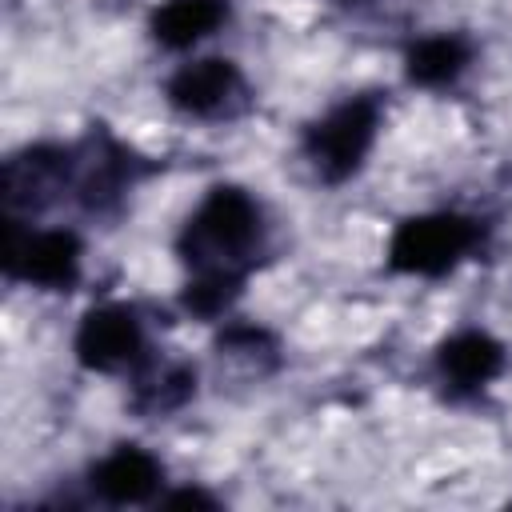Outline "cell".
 Listing matches in <instances>:
<instances>
[{
  "mask_svg": "<svg viewBox=\"0 0 512 512\" xmlns=\"http://www.w3.org/2000/svg\"><path fill=\"white\" fill-rule=\"evenodd\" d=\"M384 112H388L384 92L364 88L340 96L320 116H312L300 128V156L312 168V176L328 188H340L352 176H360L384 132Z\"/></svg>",
  "mask_w": 512,
  "mask_h": 512,
  "instance_id": "7a4b0ae2",
  "label": "cell"
},
{
  "mask_svg": "<svg viewBox=\"0 0 512 512\" xmlns=\"http://www.w3.org/2000/svg\"><path fill=\"white\" fill-rule=\"evenodd\" d=\"M156 504H160V508H220V500H216L212 492L192 488V484H184V488H164V496H160Z\"/></svg>",
  "mask_w": 512,
  "mask_h": 512,
  "instance_id": "9a60e30c",
  "label": "cell"
},
{
  "mask_svg": "<svg viewBox=\"0 0 512 512\" xmlns=\"http://www.w3.org/2000/svg\"><path fill=\"white\" fill-rule=\"evenodd\" d=\"M80 148L76 140L20 144L0 164V208L4 220H40L48 208L72 200Z\"/></svg>",
  "mask_w": 512,
  "mask_h": 512,
  "instance_id": "5b68a950",
  "label": "cell"
},
{
  "mask_svg": "<svg viewBox=\"0 0 512 512\" xmlns=\"http://www.w3.org/2000/svg\"><path fill=\"white\" fill-rule=\"evenodd\" d=\"M0 268L12 284L36 292H72L84 280V240L68 224L4 220Z\"/></svg>",
  "mask_w": 512,
  "mask_h": 512,
  "instance_id": "277c9868",
  "label": "cell"
},
{
  "mask_svg": "<svg viewBox=\"0 0 512 512\" xmlns=\"http://www.w3.org/2000/svg\"><path fill=\"white\" fill-rule=\"evenodd\" d=\"M232 20V0H160L148 16V40L160 52H192Z\"/></svg>",
  "mask_w": 512,
  "mask_h": 512,
  "instance_id": "7c38bea8",
  "label": "cell"
},
{
  "mask_svg": "<svg viewBox=\"0 0 512 512\" xmlns=\"http://www.w3.org/2000/svg\"><path fill=\"white\" fill-rule=\"evenodd\" d=\"M432 372L452 400H476L508 372V344L488 328H456L436 344Z\"/></svg>",
  "mask_w": 512,
  "mask_h": 512,
  "instance_id": "9c48e42d",
  "label": "cell"
},
{
  "mask_svg": "<svg viewBox=\"0 0 512 512\" xmlns=\"http://www.w3.org/2000/svg\"><path fill=\"white\" fill-rule=\"evenodd\" d=\"M76 148H80V164H76L72 204H80L88 216L116 212L148 172L144 156H136L124 140H116L104 128H92L84 140H76Z\"/></svg>",
  "mask_w": 512,
  "mask_h": 512,
  "instance_id": "ba28073f",
  "label": "cell"
},
{
  "mask_svg": "<svg viewBox=\"0 0 512 512\" xmlns=\"http://www.w3.org/2000/svg\"><path fill=\"white\" fill-rule=\"evenodd\" d=\"M476 60V44L464 32H424L404 48V80L424 92H444L464 80V72Z\"/></svg>",
  "mask_w": 512,
  "mask_h": 512,
  "instance_id": "8fae6325",
  "label": "cell"
},
{
  "mask_svg": "<svg viewBox=\"0 0 512 512\" xmlns=\"http://www.w3.org/2000/svg\"><path fill=\"white\" fill-rule=\"evenodd\" d=\"M72 356L92 376H136L152 360V340L140 308L124 300L92 304L72 332Z\"/></svg>",
  "mask_w": 512,
  "mask_h": 512,
  "instance_id": "8992f818",
  "label": "cell"
},
{
  "mask_svg": "<svg viewBox=\"0 0 512 512\" xmlns=\"http://www.w3.org/2000/svg\"><path fill=\"white\" fill-rule=\"evenodd\" d=\"M164 104L184 120L220 124L252 108V84L232 56H192L164 76Z\"/></svg>",
  "mask_w": 512,
  "mask_h": 512,
  "instance_id": "52a82bcc",
  "label": "cell"
},
{
  "mask_svg": "<svg viewBox=\"0 0 512 512\" xmlns=\"http://www.w3.org/2000/svg\"><path fill=\"white\" fill-rule=\"evenodd\" d=\"M268 244L272 224L260 196L232 180L208 184L180 220L172 244L184 268L180 308L196 320H224L268 256Z\"/></svg>",
  "mask_w": 512,
  "mask_h": 512,
  "instance_id": "6da1fadb",
  "label": "cell"
},
{
  "mask_svg": "<svg viewBox=\"0 0 512 512\" xmlns=\"http://www.w3.org/2000/svg\"><path fill=\"white\" fill-rule=\"evenodd\" d=\"M196 368L184 360H148L136 376H128V408L144 420H164L176 416L196 400Z\"/></svg>",
  "mask_w": 512,
  "mask_h": 512,
  "instance_id": "4fadbf2b",
  "label": "cell"
},
{
  "mask_svg": "<svg viewBox=\"0 0 512 512\" xmlns=\"http://www.w3.org/2000/svg\"><path fill=\"white\" fill-rule=\"evenodd\" d=\"M488 244V220L460 208H432L404 216L384 248V268L412 280H444L476 260Z\"/></svg>",
  "mask_w": 512,
  "mask_h": 512,
  "instance_id": "3957f363",
  "label": "cell"
},
{
  "mask_svg": "<svg viewBox=\"0 0 512 512\" xmlns=\"http://www.w3.org/2000/svg\"><path fill=\"white\" fill-rule=\"evenodd\" d=\"M88 492L100 504L112 508H136V504H156L168 488V468L156 452H148L144 444L120 440L112 444L104 456H96L84 472Z\"/></svg>",
  "mask_w": 512,
  "mask_h": 512,
  "instance_id": "30bf717a",
  "label": "cell"
},
{
  "mask_svg": "<svg viewBox=\"0 0 512 512\" xmlns=\"http://www.w3.org/2000/svg\"><path fill=\"white\" fill-rule=\"evenodd\" d=\"M220 348H224L228 356H244V360H260V356H272V352H276L272 336H268L260 324H236V320L224 324Z\"/></svg>",
  "mask_w": 512,
  "mask_h": 512,
  "instance_id": "5bb4252c",
  "label": "cell"
}]
</instances>
